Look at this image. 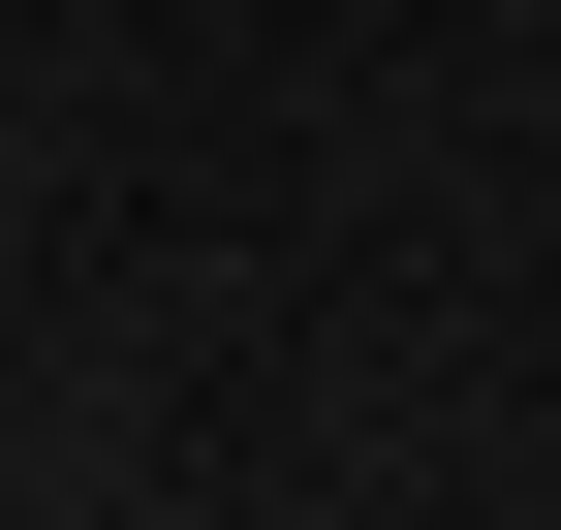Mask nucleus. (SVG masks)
I'll use <instances>...</instances> for the list:
<instances>
[]
</instances>
